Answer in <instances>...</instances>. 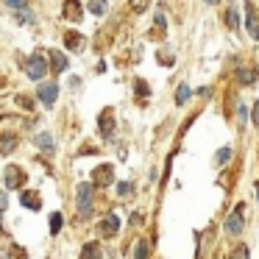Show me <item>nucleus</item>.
Segmentation results:
<instances>
[{
  "label": "nucleus",
  "mask_w": 259,
  "mask_h": 259,
  "mask_svg": "<svg viewBox=\"0 0 259 259\" xmlns=\"http://www.w3.org/2000/svg\"><path fill=\"white\" fill-rule=\"evenodd\" d=\"M92 198H95V184L90 181H81L75 187V206H78V214L81 218H92Z\"/></svg>",
  "instance_id": "obj_1"
},
{
  "label": "nucleus",
  "mask_w": 259,
  "mask_h": 259,
  "mask_svg": "<svg viewBox=\"0 0 259 259\" xmlns=\"http://www.w3.org/2000/svg\"><path fill=\"white\" fill-rule=\"evenodd\" d=\"M23 70H25V75H28V78L45 81L48 70H51V62H45V56H42V53H34V56H28L23 62Z\"/></svg>",
  "instance_id": "obj_2"
},
{
  "label": "nucleus",
  "mask_w": 259,
  "mask_h": 259,
  "mask_svg": "<svg viewBox=\"0 0 259 259\" xmlns=\"http://www.w3.org/2000/svg\"><path fill=\"white\" fill-rule=\"evenodd\" d=\"M223 229H226V234H231V237H240L242 231H245V203H237L234 212L226 218Z\"/></svg>",
  "instance_id": "obj_3"
},
{
  "label": "nucleus",
  "mask_w": 259,
  "mask_h": 259,
  "mask_svg": "<svg viewBox=\"0 0 259 259\" xmlns=\"http://www.w3.org/2000/svg\"><path fill=\"white\" fill-rule=\"evenodd\" d=\"M36 98H39V103L45 109L56 106V101H59V84H56V81H45V84H39V87H36Z\"/></svg>",
  "instance_id": "obj_4"
},
{
  "label": "nucleus",
  "mask_w": 259,
  "mask_h": 259,
  "mask_svg": "<svg viewBox=\"0 0 259 259\" xmlns=\"http://www.w3.org/2000/svg\"><path fill=\"white\" fill-rule=\"evenodd\" d=\"M25 179H28L25 170L17 167V164H9V167L3 170V184H6V190H23Z\"/></svg>",
  "instance_id": "obj_5"
},
{
  "label": "nucleus",
  "mask_w": 259,
  "mask_h": 259,
  "mask_svg": "<svg viewBox=\"0 0 259 259\" xmlns=\"http://www.w3.org/2000/svg\"><path fill=\"white\" fill-rule=\"evenodd\" d=\"M98 128H101L103 140H112L114 137V112L112 109H103L101 112V117H98Z\"/></svg>",
  "instance_id": "obj_6"
},
{
  "label": "nucleus",
  "mask_w": 259,
  "mask_h": 259,
  "mask_svg": "<svg viewBox=\"0 0 259 259\" xmlns=\"http://www.w3.org/2000/svg\"><path fill=\"white\" fill-rule=\"evenodd\" d=\"M112 181H114V167L112 164H101V167L92 173V184L95 187H112Z\"/></svg>",
  "instance_id": "obj_7"
},
{
  "label": "nucleus",
  "mask_w": 259,
  "mask_h": 259,
  "mask_svg": "<svg viewBox=\"0 0 259 259\" xmlns=\"http://www.w3.org/2000/svg\"><path fill=\"white\" fill-rule=\"evenodd\" d=\"M64 20H70V23H81L84 20V9H81L78 0H64Z\"/></svg>",
  "instance_id": "obj_8"
},
{
  "label": "nucleus",
  "mask_w": 259,
  "mask_h": 259,
  "mask_svg": "<svg viewBox=\"0 0 259 259\" xmlns=\"http://www.w3.org/2000/svg\"><path fill=\"white\" fill-rule=\"evenodd\" d=\"M48 59H51V70L53 73H67L70 70V62L62 51H48Z\"/></svg>",
  "instance_id": "obj_9"
},
{
  "label": "nucleus",
  "mask_w": 259,
  "mask_h": 259,
  "mask_svg": "<svg viewBox=\"0 0 259 259\" xmlns=\"http://www.w3.org/2000/svg\"><path fill=\"white\" fill-rule=\"evenodd\" d=\"M20 203H23L25 209H31V212H39V206H42L39 192H34V190H20Z\"/></svg>",
  "instance_id": "obj_10"
},
{
  "label": "nucleus",
  "mask_w": 259,
  "mask_h": 259,
  "mask_svg": "<svg viewBox=\"0 0 259 259\" xmlns=\"http://www.w3.org/2000/svg\"><path fill=\"white\" fill-rule=\"evenodd\" d=\"M120 231V218L114 212H109L106 218H103V223H101V234L103 237H114Z\"/></svg>",
  "instance_id": "obj_11"
},
{
  "label": "nucleus",
  "mask_w": 259,
  "mask_h": 259,
  "mask_svg": "<svg viewBox=\"0 0 259 259\" xmlns=\"http://www.w3.org/2000/svg\"><path fill=\"white\" fill-rule=\"evenodd\" d=\"M245 28L251 34V39H259V25H256V12L251 3H245Z\"/></svg>",
  "instance_id": "obj_12"
},
{
  "label": "nucleus",
  "mask_w": 259,
  "mask_h": 259,
  "mask_svg": "<svg viewBox=\"0 0 259 259\" xmlns=\"http://www.w3.org/2000/svg\"><path fill=\"white\" fill-rule=\"evenodd\" d=\"M34 142H36V148H39V151H45V153H53V151H56V145H53V137L48 134V131H39V134L34 137Z\"/></svg>",
  "instance_id": "obj_13"
},
{
  "label": "nucleus",
  "mask_w": 259,
  "mask_h": 259,
  "mask_svg": "<svg viewBox=\"0 0 259 259\" xmlns=\"http://www.w3.org/2000/svg\"><path fill=\"white\" fill-rule=\"evenodd\" d=\"M64 45H67L70 51L81 53V51H84V36H81L78 31H70V34H64Z\"/></svg>",
  "instance_id": "obj_14"
},
{
  "label": "nucleus",
  "mask_w": 259,
  "mask_h": 259,
  "mask_svg": "<svg viewBox=\"0 0 259 259\" xmlns=\"http://www.w3.org/2000/svg\"><path fill=\"white\" fill-rule=\"evenodd\" d=\"M192 98V90L187 84H179V90H176V106H187Z\"/></svg>",
  "instance_id": "obj_15"
},
{
  "label": "nucleus",
  "mask_w": 259,
  "mask_h": 259,
  "mask_svg": "<svg viewBox=\"0 0 259 259\" xmlns=\"http://www.w3.org/2000/svg\"><path fill=\"white\" fill-rule=\"evenodd\" d=\"M226 25H229L231 31L240 28V12H237V6H229V9H226Z\"/></svg>",
  "instance_id": "obj_16"
},
{
  "label": "nucleus",
  "mask_w": 259,
  "mask_h": 259,
  "mask_svg": "<svg viewBox=\"0 0 259 259\" xmlns=\"http://www.w3.org/2000/svg\"><path fill=\"white\" fill-rule=\"evenodd\" d=\"M256 70H245V67H240L237 70V81H240V84H245V87H251L253 81H256Z\"/></svg>",
  "instance_id": "obj_17"
},
{
  "label": "nucleus",
  "mask_w": 259,
  "mask_h": 259,
  "mask_svg": "<svg viewBox=\"0 0 259 259\" xmlns=\"http://www.w3.org/2000/svg\"><path fill=\"white\" fill-rule=\"evenodd\" d=\"M14 20H17L20 25H34L36 23L34 12H28V9H17V12H14Z\"/></svg>",
  "instance_id": "obj_18"
},
{
  "label": "nucleus",
  "mask_w": 259,
  "mask_h": 259,
  "mask_svg": "<svg viewBox=\"0 0 259 259\" xmlns=\"http://www.w3.org/2000/svg\"><path fill=\"white\" fill-rule=\"evenodd\" d=\"M14 148H17V137H14V134H3V140H0V153H6V156H9Z\"/></svg>",
  "instance_id": "obj_19"
},
{
  "label": "nucleus",
  "mask_w": 259,
  "mask_h": 259,
  "mask_svg": "<svg viewBox=\"0 0 259 259\" xmlns=\"http://www.w3.org/2000/svg\"><path fill=\"white\" fill-rule=\"evenodd\" d=\"M87 9H90V14H95V17H103V14L109 12V3L106 0H90V6Z\"/></svg>",
  "instance_id": "obj_20"
},
{
  "label": "nucleus",
  "mask_w": 259,
  "mask_h": 259,
  "mask_svg": "<svg viewBox=\"0 0 259 259\" xmlns=\"http://www.w3.org/2000/svg\"><path fill=\"white\" fill-rule=\"evenodd\" d=\"M62 226H64V214L62 212H53L51 214V234L56 237L59 231H62Z\"/></svg>",
  "instance_id": "obj_21"
},
{
  "label": "nucleus",
  "mask_w": 259,
  "mask_h": 259,
  "mask_svg": "<svg viewBox=\"0 0 259 259\" xmlns=\"http://www.w3.org/2000/svg\"><path fill=\"white\" fill-rule=\"evenodd\" d=\"M229 159H231V148L229 145H223L218 153H214V164H218V167L220 164H229Z\"/></svg>",
  "instance_id": "obj_22"
},
{
  "label": "nucleus",
  "mask_w": 259,
  "mask_h": 259,
  "mask_svg": "<svg viewBox=\"0 0 259 259\" xmlns=\"http://www.w3.org/2000/svg\"><path fill=\"white\" fill-rule=\"evenodd\" d=\"M134 92H137L140 98H148V95H151V87H148V81H145V78H137V81H134Z\"/></svg>",
  "instance_id": "obj_23"
},
{
  "label": "nucleus",
  "mask_w": 259,
  "mask_h": 259,
  "mask_svg": "<svg viewBox=\"0 0 259 259\" xmlns=\"http://www.w3.org/2000/svg\"><path fill=\"white\" fill-rule=\"evenodd\" d=\"M156 56H159V64H162V67H170V64H173V51H170V48H162Z\"/></svg>",
  "instance_id": "obj_24"
},
{
  "label": "nucleus",
  "mask_w": 259,
  "mask_h": 259,
  "mask_svg": "<svg viewBox=\"0 0 259 259\" xmlns=\"http://www.w3.org/2000/svg\"><path fill=\"white\" fill-rule=\"evenodd\" d=\"M101 245H95V242H87L84 248H81V256H101Z\"/></svg>",
  "instance_id": "obj_25"
},
{
  "label": "nucleus",
  "mask_w": 259,
  "mask_h": 259,
  "mask_svg": "<svg viewBox=\"0 0 259 259\" xmlns=\"http://www.w3.org/2000/svg\"><path fill=\"white\" fill-rule=\"evenodd\" d=\"M131 190H134V184H131V181H120V184H117V195L120 198H128Z\"/></svg>",
  "instance_id": "obj_26"
},
{
  "label": "nucleus",
  "mask_w": 259,
  "mask_h": 259,
  "mask_svg": "<svg viewBox=\"0 0 259 259\" xmlns=\"http://www.w3.org/2000/svg\"><path fill=\"white\" fill-rule=\"evenodd\" d=\"M131 253H134V256H148V253H151V251H148V242L140 240L134 248H131Z\"/></svg>",
  "instance_id": "obj_27"
},
{
  "label": "nucleus",
  "mask_w": 259,
  "mask_h": 259,
  "mask_svg": "<svg viewBox=\"0 0 259 259\" xmlns=\"http://www.w3.org/2000/svg\"><path fill=\"white\" fill-rule=\"evenodd\" d=\"M237 117H240V123H242V125H245L248 120H251V114H248V106H245V103H240V109H237Z\"/></svg>",
  "instance_id": "obj_28"
},
{
  "label": "nucleus",
  "mask_w": 259,
  "mask_h": 259,
  "mask_svg": "<svg viewBox=\"0 0 259 259\" xmlns=\"http://www.w3.org/2000/svg\"><path fill=\"white\" fill-rule=\"evenodd\" d=\"M131 9H134V14H142L148 9V0H131Z\"/></svg>",
  "instance_id": "obj_29"
},
{
  "label": "nucleus",
  "mask_w": 259,
  "mask_h": 259,
  "mask_svg": "<svg viewBox=\"0 0 259 259\" xmlns=\"http://www.w3.org/2000/svg\"><path fill=\"white\" fill-rule=\"evenodd\" d=\"M3 3H6L9 9H14V12H17V9H25V6H28V0H3Z\"/></svg>",
  "instance_id": "obj_30"
},
{
  "label": "nucleus",
  "mask_w": 259,
  "mask_h": 259,
  "mask_svg": "<svg viewBox=\"0 0 259 259\" xmlns=\"http://www.w3.org/2000/svg\"><path fill=\"white\" fill-rule=\"evenodd\" d=\"M153 25L159 28V34H164V14H162V12H156V20H153Z\"/></svg>",
  "instance_id": "obj_31"
},
{
  "label": "nucleus",
  "mask_w": 259,
  "mask_h": 259,
  "mask_svg": "<svg viewBox=\"0 0 259 259\" xmlns=\"http://www.w3.org/2000/svg\"><path fill=\"white\" fill-rule=\"evenodd\" d=\"M231 256H248V248L245 245H237L234 251H231Z\"/></svg>",
  "instance_id": "obj_32"
},
{
  "label": "nucleus",
  "mask_w": 259,
  "mask_h": 259,
  "mask_svg": "<svg viewBox=\"0 0 259 259\" xmlns=\"http://www.w3.org/2000/svg\"><path fill=\"white\" fill-rule=\"evenodd\" d=\"M17 103H20L23 109H34V106H31V98H25V95H20V98H17Z\"/></svg>",
  "instance_id": "obj_33"
},
{
  "label": "nucleus",
  "mask_w": 259,
  "mask_h": 259,
  "mask_svg": "<svg viewBox=\"0 0 259 259\" xmlns=\"http://www.w3.org/2000/svg\"><path fill=\"white\" fill-rule=\"evenodd\" d=\"M253 125H259V103H253V114H251Z\"/></svg>",
  "instance_id": "obj_34"
},
{
  "label": "nucleus",
  "mask_w": 259,
  "mask_h": 259,
  "mask_svg": "<svg viewBox=\"0 0 259 259\" xmlns=\"http://www.w3.org/2000/svg\"><path fill=\"white\" fill-rule=\"evenodd\" d=\"M203 3H209V6H218L220 0H203Z\"/></svg>",
  "instance_id": "obj_35"
},
{
  "label": "nucleus",
  "mask_w": 259,
  "mask_h": 259,
  "mask_svg": "<svg viewBox=\"0 0 259 259\" xmlns=\"http://www.w3.org/2000/svg\"><path fill=\"white\" fill-rule=\"evenodd\" d=\"M256 201H259V184H256Z\"/></svg>",
  "instance_id": "obj_36"
}]
</instances>
